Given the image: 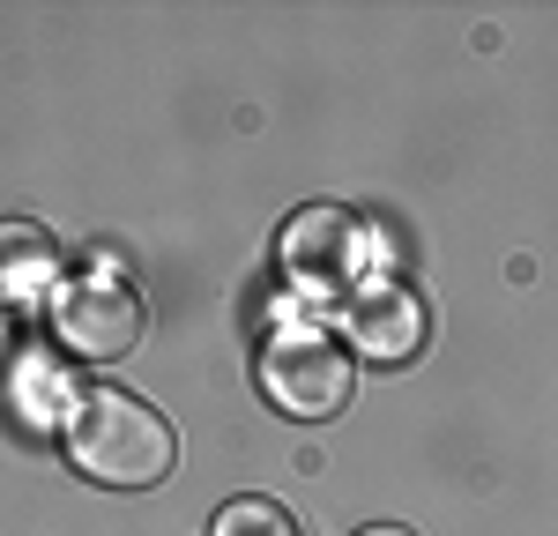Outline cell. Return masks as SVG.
Wrapping results in <instances>:
<instances>
[{"instance_id":"obj_1","label":"cell","mask_w":558,"mask_h":536,"mask_svg":"<svg viewBox=\"0 0 558 536\" xmlns=\"http://www.w3.org/2000/svg\"><path fill=\"white\" fill-rule=\"evenodd\" d=\"M68 462L89 485L112 491H149L172 477L179 462V433L165 425V410H149L128 388H89L68 417Z\"/></svg>"},{"instance_id":"obj_2","label":"cell","mask_w":558,"mask_h":536,"mask_svg":"<svg viewBox=\"0 0 558 536\" xmlns=\"http://www.w3.org/2000/svg\"><path fill=\"white\" fill-rule=\"evenodd\" d=\"M260 395L276 402L283 417L320 425L350 402V343L320 320H283L260 343Z\"/></svg>"},{"instance_id":"obj_3","label":"cell","mask_w":558,"mask_h":536,"mask_svg":"<svg viewBox=\"0 0 558 536\" xmlns=\"http://www.w3.org/2000/svg\"><path fill=\"white\" fill-rule=\"evenodd\" d=\"M365 254H373V231L357 223V209H336V202L299 209L276 239V261L305 299H350L365 283Z\"/></svg>"},{"instance_id":"obj_4","label":"cell","mask_w":558,"mask_h":536,"mask_svg":"<svg viewBox=\"0 0 558 536\" xmlns=\"http://www.w3.org/2000/svg\"><path fill=\"white\" fill-rule=\"evenodd\" d=\"M52 328H60V343L75 357H97L105 365V357H128L142 343V299H134V283L112 261H97L83 276H60Z\"/></svg>"},{"instance_id":"obj_5","label":"cell","mask_w":558,"mask_h":536,"mask_svg":"<svg viewBox=\"0 0 558 536\" xmlns=\"http://www.w3.org/2000/svg\"><path fill=\"white\" fill-rule=\"evenodd\" d=\"M343 328L350 343L380 365H402V357L425 351V299L402 283V276H365L343 299Z\"/></svg>"},{"instance_id":"obj_6","label":"cell","mask_w":558,"mask_h":536,"mask_svg":"<svg viewBox=\"0 0 558 536\" xmlns=\"http://www.w3.org/2000/svg\"><path fill=\"white\" fill-rule=\"evenodd\" d=\"M60 291V246L38 223H0V306H38Z\"/></svg>"},{"instance_id":"obj_7","label":"cell","mask_w":558,"mask_h":536,"mask_svg":"<svg viewBox=\"0 0 558 536\" xmlns=\"http://www.w3.org/2000/svg\"><path fill=\"white\" fill-rule=\"evenodd\" d=\"M209 536H299V522H291L276 499H231L209 522Z\"/></svg>"},{"instance_id":"obj_8","label":"cell","mask_w":558,"mask_h":536,"mask_svg":"<svg viewBox=\"0 0 558 536\" xmlns=\"http://www.w3.org/2000/svg\"><path fill=\"white\" fill-rule=\"evenodd\" d=\"M357 536H417V529H402V522H373V529H357Z\"/></svg>"}]
</instances>
